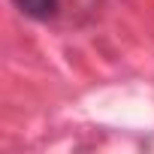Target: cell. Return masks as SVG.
Instances as JSON below:
<instances>
[{
	"instance_id": "cell-1",
	"label": "cell",
	"mask_w": 154,
	"mask_h": 154,
	"mask_svg": "<svg viewBox=\"0 0 154 154\" xmlns=\"http://www.w3.org/2000/svg\"><path fill=\"white\" fill-rule=\"evenodd\" d=\"M12 6L30 21H51L60 12V0H12Z\"/></svg>"
}]
</instances>
